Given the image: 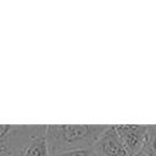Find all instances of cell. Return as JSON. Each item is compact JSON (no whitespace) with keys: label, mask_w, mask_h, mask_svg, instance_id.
<instances>
[{"label":"cell","mask_w":156,"mask_h":156,"mask_svg":"<svg viewBox=\"0 0 156 156\" xmlns=\"http://www.w3.org/2000/svg\"><path fill=\"white\" fill-rule=\"evenodd\" d=\"M107 124H49L46 140L50 156L80 149H93Z\"/></svg>","instance_id":"obj_1"},{"label":"cell","mask_w":156,"mask_h":156,"mask_svg":"<svg viewBox=\"0 0 156 156\" xmlns=\"http://www.w3.org/2000/svg\"><path fill=\"white\" fill-rule=\"evenodd\" d=\"M115 127L117 134L119 135L130 156H134L143 150L147 135V126L116 124Z\"/></svg>","instance_id":"obj_2"},{"label":"cell","mask_w":156,"mask_h":156,"mask_svg":"<svg viewBox=\"0 0 156 156\" xmlns=\"http://www.w3.org/2000/svg\"><path fill=\"white\" fill-rule=\"evenodd\" d=\"M94 152L100 156H130L123 141L116 132L115 126H108L93 147Z\"/></svg>","instance_id":"obj_3"},{"label":"cell","mask_w":156,"mask_h":156,"mask_svg":"<svg viewBox=\"0 0 156 156\" xmlns=\"http://www.w3.org/2000/svg\"><path fill=\"white\" fill-rule=\"evenodd\" d=\"M46 127L28 140V143L23 146L20 156H50L46 140Z\"/></svg>","instance_id":"obj_4"},{"label":"cell","mask_w":156,"mask_h":156,"mask_svg":"<svg viewBox=\"0 0 156 156\" xmlns=\"http://www.w3.org/2000/svg\"><path fill=\"white\" fill-rule=\"evenodd\" d=\"M143 151L149 156H156V124L147 126V135Z\"/></svg>","instance_id":"obj_5"},{"label":"cell","mask_w":156,"mask_h":156,"mask_svg":"<svg viewBox=\"0 0 156 156\" xmlns=\"http://www.w3.org/2000/svg\"><path fill=\"white\" fill-rule=\"evenodd\" d=\"M94 150L93 149H80V150H72V151H66L61 152L54 156H93Z\"/></svg>","instance_id":"obj_6"},{"label":"cell","mask_w":156,"mask_h":156,"mask_svg":"<svg viewBox=\"0 0 156 156\" xmlns=\"http://www.w3.org/2000/svg\"><path fill=\"white\" fill-rule=\"evenodd\" d=\"M134 156H149V155H147V154H146V152H144V151H143V150H141V151H140V152H138V154H135V155H134Z\"/></svg>","instance_id":"obj_7"},{"label":"cell","mask_w":156,"mask_h":156,"mask_svg":"<svg viewBox=\"0 0 156 156\" xmlns=\"http://www.w3.org/2000/svg\"><path fill=\"white\" fill-rule=\"evenodd\" d=\"M93 156H100V155H98V154H95V152H94V155H93Z\"/></svg>","instance_id":"obj_8"}]
</instances>
